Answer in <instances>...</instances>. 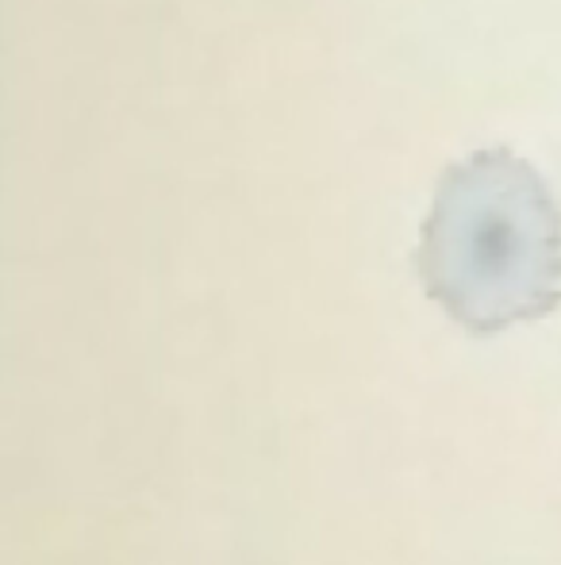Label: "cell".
Here are the masks:
<instances>
[{
  "label": "cell",
  "instance_id": "obj_1",
  "mask_svg": "<svg viewBox=\"0 0 561 565\" xmlns=\"http://www.w3.org/2000/svg\"><path fill=\"white\" fill-rule=\"evenodd\" d=\"M423 292L470 335H500L561 308V204L508 147L446 166L416 246Z\"/></svg>",
  "mask_w": 561,
  "mask_h": 565
}]
</instances>
